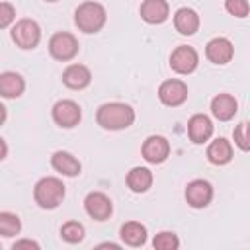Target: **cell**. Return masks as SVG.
<instances>
[{"label": "cell", "mask_w": 250, "mask_h": 250, "mask_svg": "<svg viewBox=\"0 0 250 250\" xmlns=\"http://www.w3.org/2000/svg\"><path fill=\"white\" fill-rule=\"evenodd\" d=\"M96 121L105 131H121V129H127L133 125L135 109L123 102H107L98 107Z\"/></svg>", "instance_id": "obj_1"}, {"label": "cell", "mask_w": 250, "mask_h": 250, "mask_svg": "<svg viewBox=\"0 0 250 250\" xmlns=\"http://www.w3.org/2000/svg\"><path fill=\"white\" fill-rule=\"evenodd\" d=\"M107 21V12L100 2H82L74 10V25L82 33H98Z\"/></svg>", "instance_id": "obj_2"}, {"label": "cell", "mask_w": 250, "mask_h": 250, "mask_svg": "<svg viewBox=\"0 0 250 250\" xmlns=\"http://www.w3.org/2000/svg\"><path fill=\"white\" fill-rule=\"evenodd\" d=\"M64 184L55 176L41 178L33 188V199L41 209H57L64 199Z\"/></svg>", "instance_id": "obj_3"}, {"label": "cell", "mask_w": 250, "mask_h": 250, "mask_svg": "<svg viewBox=\"0 0 250 250\" xmlns=\"http://www.w3.org/2000/svg\"><path fill=\"white\" fill-rule=\"evenodd\" d=\"M12 41L16 43V47H20L23 51L35 49L41 41V29H39L37 21L29 20V18L18 20L16 25L12 27Z\"/></svg>", "instance_id": "obj_4"}, {"label": "cell", "mask_w": 250, "mask_h": 250, "mask_svg": "<svg viewBox=\"0 0 250 250\" xmlns=\"http://www.w3.org/2000/svg\"><path fill=\"white\" fill-rule=\"evenodd\" d=\"M49 53L55 61H72L78 55V39L68 31H57L49 39Z\"/></svg>", "instance_id": "obj_5"}, {"label": "cell", "mask_w": 250, "mask_h": 250, "mask_svg": "<svg viewBox=\"0 0 250 250\" xmlns=\"http://www.w3.org/2000/svg\"><path fill=\"white\" fill-rule=\"evenodd\" d=\"M53 121L62 127V129H72L80 123V117H82V111H80V105L74 102V100H59L53 109Z\"/></svg>", "instance_id": "obj_6"}, {"label": "cell", "mask_w": 250, "mask_h": 250, "mask_svg": "<svg viewBox=\"0 0 250 250\" xmlns=\"http://www.w3.org/2000/svg\"><path fill=\"white\" fill-rule=\"evenodd\" d=\"M199 64V55L189 45H180L170 55V68L178 74H191Z\"/></svg>", "instance_id": "obj_7"}, {"label": "cell", "mask_w": 250, "mask_h": 250, "mask_svg": "<svg viewBox=\"0 0 250 250\" xmlns=\"http://www.w3.org/2000/svg\"><path fill=\"white\" fill-rule=\"evenodd\" d=\"M158 100L168 107H178L188 100V84L178 78L164 80L158 86Z\"/></svg>", "instance_id": "obj_8"}, {"label": "cell", "mask_w": 250, "mask_h": 250, "mask_svg": "<svg viewBox=\"0 0 250 250\" xmlns=\"http://www.w3.org/2000/svg\"><path fill=\"white\" fill-rule=\"evenodd\" d=\"M141 154L150 164H160L170 156V143L162 135H150L141 146Z\"/></svg>", "instance_id": "obj_9"}, {"label": "cell", "mask_w": 250, "mask_h": 250, "mask_svg": "<svg viewBox=\"0 0 250 250\" xmlns=\"http://www.w3.org/2000/svg\"><path fill=\"white\" fill-rule=\"evenodd\" d=\"M84 209L94 221H105L113 213V203L104 191H90L84 199Z\"/></svg>", "instance_id": "obj_10"}, {"label": "cell", "mask_w": 250, "mask_h": 250, "mask_svg": "<svg viewBox=\"0 0 250 250\" xmlns=\"http://www.w3.org/2000/svg\"><path fill=\"white\" fill-rule=\"evenodd\" d=\"M213 199V186L207 180H191L186 186V201L193 209H203Z\"/></svg>", "instance_id": "obj_11"}, {"label": "cell", "mask_w": 250, "mask_h": 250, "mask_svg": "<svg viewBox=\"0 0 250 250\" xmlns=\"http://www.w3.org/2000/svg\"><path fill=\"white\" fill-rule=\"evenodd\" d=\"M213 131H215L213 121L205 113H195L188 121V135H189V141L195 145L207 143L213 137Z\"/></svg>", "instance_id": "obj_12"}, {"label": "cell", "mask_w": 250, "mask_h": 250, "mask_svg": "<svg viewBox=\"0 0 250 250\" xmlns=\"http://www.w3.org/2000/svg\"><path fill=\"white\" fill-rule=\"evenodd\" d=\"M205 57L213 64H227L234 57V47L227 37H213L205 45Z\"/></svg>", "instance_id": "obj_13"}, {"label": "cell", "mask_w": 250, "mask_h": 250, "mask_svg": "<svg viewBox=\"0 0 250 250\" xmlns=\"http://www.w3.org/2000/svg\"><path fill=\"white\" fill-rule=\"evenodd\" d=\"M141 18L150 23V25H158L164 23L170 16V6L166 0H143L141 4Z\"/></svg>", "instance_id": "obj_14"}, {"label": "cell", "mask_w": 250, "mask_h": 250, "mask_svg": "<svg viewBox=\"0 0 250 250\" xmlns=\"http://www.w3.org/2000/svg\"><path fill=\"white\" fill-rule=\"evenodd\" d=\"M92 82V72L84 64H68L62 72V84L70 90H84Z\"/></svg>", "instance_id": "obj_15"}, {"label": "cell", "mask_w": 250, "mask_h": 250, "mask_svg": "<svg viewBox=\"0 0 250 250\" xmlns=\"http://www.w3.org/2000/svg\"><path fill=\"white\" fill-rule=\"evenodd\" d=\"M238 111V102L230 94H217L211 100V113L219 121H230Z\"/></svg>", "instance_id": "obj_16"}, {"label": "cell", "mask_w": 250, "mask_h": 250, "mask_svg": "<svg viewBox=\"0 0 250 250\" xmlns=\"http://www.w3.org/2000/svg\"><path fill=\"white\" fill-rule=\"evenodd\" d=\"M51 166H53L55 172H59V174H62V176H68V178L78 176V174H80V168H82L80 162H78V158H76L74 154L66 152V150H57V152H53V156H51Z\"/></svg>", "instance_id": "obj_17"}, {"label": "cell", "mask_w": 250, "mask_h": 250, "mask_svg": "<svg viewBox=\"0 0 250 250\" xmlns=\"http://www.w3.org/2000/svg\"><path fill=\"white\" fill-rule=\"evenodd\" d=\"M174 27L182 35H193L199 29V14L193 8H180L174 14Z\"/></svg>", "instance_id": "obj_18"}, {"label": "cell", "mask_w": 250, "mask_h": 250, "mask_svg": "<svg viewBox=\"0 0 250 250\" xmlns=\"http://www.w3.org/2000/svg\"><path fill=\"white\" fill-rule=\"evenodd\" d=\"M25 90V80L21 78V74L14 72V70H6L0 74V96L2 98H20Z\"/></svg>", "instance_id": "obj_19"}, {"label": "cell", "mask_w": 250, "mask_h": 250, "mask_svg": "<svg viewBox=\"0 0 250 250\" xmlns=\"http://www.w3.org/2000/svg\"><path fill=\"white\" fill-rule=\"evenodd\" d=\"M207 160L215 166H223V164H229L232 160V145L230 141L219 137L215 141L209 143L207 146Z\"/></svg>", "instance_id": "obj_20"}, {"label": "cell", "mask_w": 250, "mask_h": 250, "mask_svg": "<svg viewBox=\"0 0 250 250\" xmlns=\"http://www.w3.org/2000/svg\"><path fill=\"white\" fill-rule=\"evenodd\" d=\"M119 236L127 246H133V248L143 246L146 242V227L137 223V221H127L121 225Z\"/></svg>", "instance_id": "obj_21"}, {"label": "cell", "mask_w": 250, "mask_h": 250, "mask_svg": "<svg viewBox=\"0 0 250 250\" xmlns=\"http://www.w3.org/2000/svg\"><path fill=\"white\" fill-rule=\"evenodd\" d=\"M152 186V172L145 166H135L127 174V188L133 193H145Z\"/></svg>", "instance_id": "obj_22"}, {"label": "cell", "mask_w": 250, "mask_h": 250, "mask_svg": "<svg viewBox=\"0 0 250 250\" xmlns=\"http://www.w3.org/2000/svg\"><path fill=\"white\" fill-rule=\"evenodd\" d=\"M21 230V221L18 215L10 213V211H2L0 213V236L12 238L16 234H20Z\"/></svg>", "instance_id": "obj_23"}, {"label": "cell", "mask_w": 250, "mask_h": 250, "mask_svg": "<svg viewBox=\"0 0 250 250\" xmlns=\"http://www.w3.org/2000/svg\"><path fill=\"white\" fill-rule=\"evenodd\" d=\"M84 234H86L84 225L78 223V221H66V223L61 227V236H62V240L68 242V244H78V242H82V240H84Z\"/></svg>", "instance_id": "obj_24"}, {"label": "cell", "mask_w": 250, "mask_h": 250, "mask_svg": "<svg viewBox=\"0 0 250 250\" xmlns=\"http://www.w3.org/2000/svg\"><path fill=\"white\" fill-rule=\"evenodd\" d=\"M152 246L156 250H176L180 246V238L176 236V232H170V230H162L154 236L152 240Z\"/></svg>", "instance_id": "obj_25"}, {"label": "cell", "mask_w": 250, "mask_h": 250, "mask_svg": "<svg viewBox=\"0 0 250 250\" xmlns=\"http://www.w3.org/2000/svg\"><path fill=\"white\" fill-rule=\"evenodd\" d=\"M225 10L234 18H246L250 12L248 0H225Z\"/></svg>", "instance_id": "obj_26"}, {"label": "cell", "mask_w": 250, "mask_h": 250, "mask_svg": "<svg viewBox=\"0 0 250 250\" xmlns=\"http://www.w3.org/2000/svg\"><path fill=\"white\" fill-rule=\"evenodd\" d=\"M246 129H248V123L246 121H242V123H238L236 125V129H234V143H236V146L240 148V150H248L250 148V143H248V135H246Z\"/></svg>", "instance_id": "obj_27"}, {"label": "cell", "mask_w": 250, "mask_h": 250, "mask_svg": "<svg viewBox=\"0 0 250 250\" xmlns=\"http://www.w3.org/2000/svg\"><path fill=\"white\" fill-rule=\"evenodd\" d=\"M16 20V10L10 2H0V29L12 25Z\"/></svg>", "instance_id": "obj_28"}, {"label": "cell", "mask_w": 250, "mask_h": 250, "mask_svg": "<svg viewBox=\"0 0 250 250\" xmlns=\"http://www.w3.org/2000/svg\"><path fill=\"white\" fill-rule=\"evenodd\" d=\"M14 250H20V248H33V250H39V244L35 240H29V238H21V240H16L12 244Z\"/></svg>", "instance_id": "obj_29"}, {"label": "cell", "mask_w": 250, "mask_h": 250, "mask_svg": "<svg viewBox=\"0 0 250 250\" xmlns=\"http://www.w3.org/2000/svg\"><path fill=\"white\" fill-rule=\"evenodd\" d=\"M6 154H8V145H6V141L0 137V160H4Z\"/></svg>", "instance_id": "obj_30"}, {"label": "cell", "mask_w": 250, "mask_h": 250, "mask_svg": "<svg viewBox=\"0 0 250 250\" xmlns=\"http://www.w3.org/2000/svg\"><path fill=\"white\" fill-rule=\"evenodd\" d=\"M98 248H113V250H119L121 246L115 244V242H102V244H98Z\"/></svg>", "instance_id": "obj_31"}, {"label": "cell", "mask_w": 250, "mask_h": 250, "mask_svg": "<svg viewBox=\"0 0 250 250\" xmlns=\"http://www.w3.org/2000/svg\"><path fill=\"white\" fill-rule=\"evenodd\" d=\"M6 117H8V111H6V107H4V104H0V125H4V121H6Z\"/></svg>", "instance_id": "obj_32"}, {"label": "cell", "mask_w": 250, "mask_h": 250, "mask_svg": "<svg viewBox=\"0 0 250 250\" xmlns=\"http://www.w3.org/2000/svg\"><path fill=\"white\" fill-rule=\"evenodd\" d=\"M45 2H59V0H45Z\"/></svg>", "instance_id": "obj_33"}]
</instances>
